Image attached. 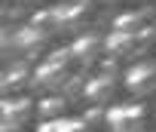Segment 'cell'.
<instances>
[{"label": "cell", "instance_id": "obj_1", "mask_svg": "<svg viewBox=\"0 0 156 132\" xmlns=\"http://www.w3.org/2000/svg\"><path fill=\"white\" fill-rule=\"evenodd\" d=\"M104 120L113 132H135L144 123V108L141 105H113L110 111H104Z\"/></svg>", "mask_w": 156, "mask_h": 132}, {"label": "cell", "instance_id": "obj_2", "mask_svg": "<svg viewBox=\"0 0 156 132\" xmlns=\"http://www.w3.org/2000/svg\"><path fill=\"white\" fill-rule=\"evenodd\" d=\"M156 86V68L150 61H141V64H132V68L126 71V89L129 92H150Z\"/></svg>", "mask_w": 156, "mask_h": 132}, {"label": "cell", "instance_id": "obj_3", "mask_svg": "<svg viewBox=\"0 0 156 132\" xmlns=\"http://www.w3.org/2000/svg\"><path fill=\"white\" fill-rule=\"evenodd\" d=\"M31 117V101H3V132H19L25 120Z\"/></svg>", "mask_w": 156, "mask_h": 132}, {"label": "cell", "instance_id": "obj_4", "mask_svg": "<svg viewBox=\"0 0 156 132\" xmlns=\"http://www.w3.org/2000/svg\"><path fill=\"white\" fill-rule=\"evenodd\" d=\"M64 68H67V52L58 49V52H52V55L46 58V64H40V68H37L34 80H37V83H52V80L64 77Z\"/></svg>", "mask_w": 156, "mask_h": 132}, {"label": "cell", "instance_id": "obj_5", "mask_svg": "<svg viewBox=\"0 0 156 132\" xmlns=\"http://www.w3.org/2000/svg\"><path fill=\"white\" fill-rule=\"evenodd\" d=\"M113 89H116V83H113V77H107V74H101V77H95V80H89L86 83V98L92 101V105H104V101H110L113 98Z\"/></svg>", "mask_w": 156, "mask_h": 132}, {"label": "cell", "instance_id": "obj_6", "mask_svg": "<svg viewBox=\"0 0 156 132\" xmlns=\"http://www.w3.org/2000/svg\"><path fill=\"white\" fill-rule=\"evenodd\" d=\"M37 132H89V126L73 117H58V120H43Z\"/></svg>", "mask_w": 156, "mask_h": 132}, {"label": "cell", "instance_id": "obj_7", "mask_svg": "<svg viewBox=\"0 0 156 132\" xmlns=\"http://www.w3.org/2000/svg\"><path fill=\"white\" fill-rule=\"evenodd\" d=\"M132 40H135V31H119V28H116V31H113V34L104 40V46H107V49L116 55V52L129 49V46H132Z\"/></svg>", "mask_w": 156, "mask_h": 132}, {"label": "cell", "instance_id": "obj_8", "mask_svg": "<svg viewBox=\"0 0 156 132\" xmlns=\"http://www.w3.org/2000/svg\"><path fill=\"white\" fill-rule=\"evenodd\" d=\"M95 46H98V37H89V34H86V37H76V40H73L70 52H73V55H83V58H89V55L95 52Z\"/></svg>", "mask_w": 156, "mask_h": 132}, {"label": "cell", "instance_id": "obj_9", "mask_svg": "<svg viewBox=\"0 0 156 132\" xmlns=\"http://www.w3.org/2000/svg\"><path fill=\"white\" fill-rule=\"evenodd\" d=\"M43 40H46V31H43V28H25V31L19 34V43H22L25 49H28V46L34 49V46H40Z\"/></svg>", "mask_w": 156, "mask_h": 132}, {"label": "cell", "instance_id": "obj_10", "mask_svg": "<svg viewBox=\"0 0 156 132\" xmlns=\"http://www.w3.org/2000/svg\"><path fill=\"white\" fill-rule=\"evenodd\" d=\"M37 111H40V117H52V114H61V111H64V98H43V101L37 105Z\"/></svg>", "mask_w": 156, "mask_h": 132}, {"label": "cell", "instance_id": "obj_11", "mask_svg": "<svg viewBox=\"0 0 156 132\" xmlns=\"http://www.w3.org/2000/svg\"><path fill=\"white\" fill-rule=\"evenodd\" d=\"M22 77H28V71H12V74L6 77V83H3V86H9V89H12V86H19V83H22Z\"/></svg>", "mask_w": 156, "mask_h": 132}]
</instances>
